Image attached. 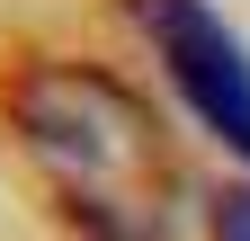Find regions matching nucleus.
<instances>
[{"instance_id": "3", "label": "nucleus", "mask_w": 250, "mask_h": 241, "mask_svg": "<svg viewBox=\"0 0 250 241\" xmlns=\"http://www.w3.org/2000/svg\"><path fill=\"white\" fill-rule=\"evenodd\" d=\"M214 241H250V188H224V197H214Z\"/></svg>"}, {"instance_id": "1", "label": "nucleus", "mask_w": 250, "mask_h": 241, "mask_svg": "<svg viewBox=\"0 0 250 241\" xmlns=\"http://www.w3.org/2000/svg\"><path fill=\"white\" fill-rule=\"evenodd\" d=\"M0 116L81 241H170V215H179L170 125L107 63L27 54L0 80Z\"/></svg>"}, {"instance_id": "2", "label": "nucleus", "mask_w": 250, "mask_h": 241, "mask_svg": "<svg viewBox=\"0 0 250 241\" xmlns=\"http://www.w3.org/2000/svg\"><path fill=\"white\" fill-rule=\"evenodd\" d=\"M125 18L143 27L152 63L170 72V89L197 107V125L250 161V54L206 0H125Z\"/></svg>"}]
</instances>
